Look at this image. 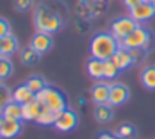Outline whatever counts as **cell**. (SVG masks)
<instances>
[{
    "instance_id": "8fae6325",
    "label": "cell",
    "mask_w": 155,
    "mask_h": 139,
    "mask_svg": "<svg viewBox=\"0 0 155 139\" xmlns=\"http://www.w3.org/2000/svg\"><path fill=\"white\" fill-rule=\"evenodd\" d=\"M22 131V122L20 121H10V119H4L2 121V127H0V137L2 139H12L18 136Z\"/></svg>"
},
{
    "instance_id": "d6a6232c",
    "label": "cell",
    "mask_w": 155,
    "mask_h": 139,
    "mask_svg": "<svg viewBox=\"0 0 155 139\" xmlns=\"http://www.w3.org/2000/svg\"><path fill=\"white\" fill-rule=\"evenodd\" d=\"M152 7H153V10H155V0H153V2H152Z\"/></svg>"
},
{
    "instance_id": "9a60e30c",
    "label": "cell",
    "mask_w": 155,
    "mask_h": 139,
    "mask_svg": "<svg viewBox=\"0 0 155 139\" xmlns=\"http://www.w3.org/2000/svg\"><path fill=\"white\" fill-rule=\"evenodd\" d=\"M18 49V40L15 35L8 34L5 37H2V45H0V55H5V57H12V55L17 52Z\"/></svg>"
},
{
    "instance_id": "f1b7e54d",
    "label": "cell",
    "mask_w": 155,
    "mask_h": 139,
    "mask_svg": "<svg viewBox=\"0 0 155 139\" xmlns=\"http://www.w3.org/2000/svg\"><path fill=\"white\" fill-rule=\"evenodd\" d=\"M128 52H130V55L134 57V61H137V59H142L145 54V50L142 47H135V49H128Z\"/></svg>"
},
{
    "instance_id": "30bf717a",
    "label": "cell",
    "mask_w": 155,
    "mask_h": 139,
    "mask_svg": "<svg viewBox=\"0 0 155 139\" xmlns=\"http://www.w3.org/2000/svg\"><path fill=\"white\" fill-rule=\"evenodd\" d=\"M92 101L97 106H105L108 104V96H110V85L105 82H98L92 87Z\"/></svg>"
},
{
    "instance_id": "7402d4cb",
    "label": "cell",
    "mask_w": 155,
    "mask_h": 139,
    "mask_svg": "<svg viewBox=\"0 0 155 139\" xmlns=\"http://www.w3.org/2000/svg\"><path fill=\"white\" fill-rule=\"evenodd\" d=\"M12 71H14V65H12L10 57H5V55H0V81L10 77Z\"/></svg>"
},
{
    "instance_id": "277c9868",
    "label": "cell",
    "mask_w": 155,
    "mask_h": 139,
    "mask_svg": "<svg viewBox=\"0 0 155 139\" xmlns=\"http://www.w3.org/2000/svg\"><path fill=\"white\" fill-rule=\"evenodd\" d=\"M150 40H152V34L147 30L145 27H140L138 25L132 34H128L124 40L120 42L122 47L125 49H135V47H142L145 52L152 47L150 45Z\"/></svg>"
},
{
    "instance_id": "83f0119b",
    "label": "cell",
    "mask_w": 155,
    "mask_h": 139,
    "mask_svg": "<svg viewBox=\"0 0 155 139\" xmlns=\"http://www.w3.org/2000/svg\"><path fill=\"white\" fill-rule=\"evenodd\" d=\"M8 34H10V25H8V22L5 19L0 17V39L8 35Z\"/></svg>"
},
{
    "instance_id": "1f68e13d",
    "label": "cell",
    "mask_w": 155,
    "mask_h": 139,
    "mask_svg": "<svg viewBox=\"0 0 155 139\" xmlns=\"http://www.w3.org/2000/svg\"><path fill=\"white\" fill-rule=\"evenodd\" d=\"M2 121H4V117H2V114H0V127H2Z\"/></svg>"
},
{
    "instance_id": "836d02e7",
    "label": "cell",
    "mask_w": 155,
    "mask_h": 139,
    "mask_svg": "<svg viewBox=\"0 0 155 139\" xmlns=\"http://www.w3.org/2000/svg\"><path fill=\"white\" fill-rule=\"evenodd\" d=\"M117 139H128V137H120V136H118V137Z\"/></svg>"
},
{
    "instance_id": "ba28073f",
    "label": "cell",
    "mask_w": 155,
    "mask_h": 139,
    "mask_svg": "<svg viewBox=\"0 0 155 139\" xmlns=\"http://www.w3.org/2000/svg\"><path fill=\"white\" fill-rule=\"evenodd\" d=\"M52 44H54L52 34H45V32H37L30 40V47L34 49V50H37L40 55L50 50Z\"/></svg>"
},
{
    "instance_id": "e0dca14e",
    "label": "cell",
    "mask_w": 155,
    "mask_h": 139,
    "mask_svg": "<svg viewBox=\"0 0 155 139\" xmlns=\"http://www.w3.org/2000/svg\"><path fill=\"white\" fill-rule=\"evenodd\" d=\"M104 67H105V61L92 57L87 64V72H88L90 77H94L98 81V79H104Z\"/></svg>"
},
{
    "instance_id": "44dd1931",
    "label": "cell",
    "mask_w": 155,
    "mask_h": 139,
    "mask_svg": "<svg viewBox=\"0 0 155 139\" xmlns=\"http://www.w3.org/2000/svg\"><path fill=\"white\" fill-rule=\"evenodd\" d=\"M140 79H142V84H143L145 87L153 91L155 89V65L153 67H145L143 71H142Z\"/></svg>"
},
{
    "instance_id": "7a4b0ae2",
    "label": "cell",
    "mask_w": 155,
    "mask_h": 139,
    "mask_svg": "<svg viewBox=\"0 0 155 139\" xmlns=\"http://www.w3.org/2000/svg\"><path fill=\"white\" fill-rule=\"evenodd\" d=\"M120 42L114 37L112 34L102 32L97 34L90 42V54L94 59H100V61H108L112 59V55L118 50Z\"/></svg>"
},
{
    "instance_id": "52a82bcc",
    "label": "cell",
    "mask_w": 155,
    "mask_h": 139,
    "mask_svg": "<svg viewBox=\"0 0 155 139\" xmlns=\"http://www.w3.org/2000/svg\"><path fill=\"white\" fill-rule=\"evenodd\" d=\"M128 10H130V17L134 19L137 24L150 20V19L155 15V10H153V7H152V2H147V0L138 2L135 7L128 9Z\"/></svg>"
},
{
    "instance_id": "5b68a950",
    "label": "cell",
    "mask_w": 155,
    "mask_h": 139,
    "mask_svg": "<svg viewBox=\"0 0 155 139\" xmlns=\"http://www.w3.org/2000/svg\"><path fill=\"white\" fill-rule=\"evenodd\" d=\"M138 25H140V24H137L130 15H128V17H118V19H115V20L112 22L110 34L114 35L118 42H122L128 34H132Z\"/></svg>"
},
{
    "instance_id": "4dcf8cb0",
    "label": "cell",
    "mask_w": 155,
    "mask_h": 139,
    "mask_svg": "<svg viewBox=\"0 0 155 139\" xmlns=\"http://www.w3.org/2000/svg\"><path fill=\"white\" fill-rule=\"evenodd\" d=\"M98 139H117L114 134H108V132H104V134L98 136Z\"/></svg>"
},
{
    "instance_id": "d4e9b609",
    "label": "cell",
    "mask_w": 155,
    "mask_h": 139,
    "mask_svg": "<svg viewBox=\"0 0 155 139\" xmlns=\"http://www.w3.org/2000/svg\"><path fill=\"white\" fill-rule=\"evenodd\" d=\"M12 101V92L8 91L5 85L0 84V112L4 111V107L8 104V102Z\"/></svg>"
},
{
    "instance_id": "cb8c5ba5",
    "label": "cell",
    "mask_w": 155,
    "mask_h": 139,
    "mask_svg": "<svg viewBox=\"0 0 155 139\" xmlns=\"http://www.w3.org/2000/svg\"><path fill=\"white\" fill-rule=\"evenodd\" d=\"M118 67L114 64V62L108 59V61H105V67H104V77L105 79H115L118 75Z\"/></svg>"
},
{
    "instance_id": "f546056e",
    "label": "cell",
    "mask_w": 155,
    "mask_h": 139,
    "mask_svg": "<svg viewBox=\"0 0 155 139\" xmlns=\"http://www.w3.org/2000/svg\"><path fill=\"white\" fill-rule=\"evenodd\" d=\"M138 2H142V0H124V5L128 7V9H132V7H135Z\"/></svg>"
},
{
    "instance_id": "d6986e66",
    "label": "cell",
    "mask_w": 155,
    "mask_h": 139,
    "mask_svg": "<svg viewBox=\"0 0 155 139\" xmlns=\"http://www.w3.org/2000/svg\"><path fill=\"white\" fill-rule=\"evenodd\" d=\"M25 85H27V87L30 89V91L34 92L35 96H37L38 92H42L45 87H47L45 81H44L42 77H38V75H30V77L27 79V82H25Z\"/></svg>"
},
{
    "instance_id": "ac0fdd59",
    "label": "cell",
    "mask_w": 155,
    "mask_h": 139,
    "mask_svg": "<svg viewBox=\"0 0 155 139\" xmlns=\"http://www.w3.org/2000/svg\"><path fill=\"white\" fill-rule=\"evenodd\" d=\"M57 114L58 112H55V111H52V109L42 106V111H40V114H38V117H37L35 122L40 124V126H54L55 121H57Z\"/></svg>"
},
{
    "instance_id": "7c38bea8",
    "label": "cell",
    "mask_w": 155,
    "mask_h": 139,
    "mask_svg": "<svg viewBox=\"0 0 155 139\" xmlns=\"http://www.w3.org/2000/svg\"><path fill=\"white\" fill-rule=\"evenodd\" d=\"M110 61L118 67V71H124V69H128V67L132 65V62H134V57L130 55L128 49H125V47H122V45H120V47H118V50L115 52L114 55H112Z\"/></svg>"
},
{
    "instance_id": "9c48e42d",
    "label": "cell",
    "mask_w": 155,
    "mask_h": 139,
    "mask_svg": "<svg viewBox=\"0 0 155 139\" xmlns=\"http://www.w3.org/2000/svg\"><path fill=\"white\" fill-rule=\"evenodd\" d=\"M130 91L124 84H114L110 85V96H108V106H120L127 102Z\"/></svg>"
},
{
    "instance_id": "4316f807",
    "label": "cell",
    "mask_w": 155,
    "mask_h": 139,
    "mask_svg": "<svg viewBox=\"0 0 155 139\" xmlns=\"http://www.w3.org/2000/svg\"><path fill=\"white\" fill-rule=\"evenodd\" d=\"M132 134H134V127H132V126L124 124V126L118 127V136H120V137H130Z\"/></svg>"
},
{
    "instance_id": "2e32d148",
    "label": "cell",
    "mask_w": 155,
    "mask_h": 139,
    "mask_svg": "<svg viewBox=\"0 0 155 139\" xmlns=\"http://www.w3.org/2000/svg\"><path fill=\"white\" fill-rule=\"evenodd\" d=\"M42 111V104L34 99V101L27 102V104L22 106V112H24V121H37L38 114Z\"/></svg>"
},
{
    "instance_id": "4fadbf2b",
    "label": "cell",
    "mask_w": 155,
    "mask_h": 139,
    "mask_svg": "<svg viewBox=\"0 0 155 139\" xmlns=\"http://www.w3.org/2000/svg\"><path fill=\"white\" fill-rule=\"evenodd\" d=\"M34 99H35V94L25 84L17 85V87L12 91V101L18 102V104H22V106L27 104V102H30V101H34Z\"/></svg>"
},
{
    "instance_id": "5bb4252c",
    "label": "cell",
    "mask_w": 155,
    "mask_h": 139,
    "mask_svg": "<svg viewBox=\"0 0 155 139\" xmlns=\"http://www.w3.org/2000/svg\"><path fill=\"white\" fill-rule=\"evenodd\" d=\"M4 119H10V121H24V112H22V104L15 101H10L4 107V111L0 112Z\"/></svg>"
},
{
    "instance_id": "d590c367",
    "label": "cell",
    "mask_w": 155,
    "mask_h": 139,
    "mask_svg": "<svg viewBox=\"0 0 155 139\" xmlns=\"http://www.w3.org/2000/svg\"><path fill=\"white\" fill-rule=\"evenodd\" d=\"M147 2H153V0H147Z\"/></svg>"
},
{
    "instance_id": "8992f818",
    "label": "cell",
    "mask_w": 155,
    "mask_h": 139,
    "mask_svg": "<svg viewBox=\"0 0 155 139\" xmlns=\"http://www.w3.org/2000/svg\"><path fill=\"white\" fill-rule=\"evenodd\" d=\"M77 124H78L77 114L74 111H70V109H65V111L57 114V121H55L54 127L60 132H68V131L77 127Z\"/></svg>"
},
{
    "instance_id": "3957f363",
    "label": "cell",
    "mask_w": 155,
    "mask_h": 139,
    "mask_svg": "<svg viewBox=\"0 0 155 139\" xmlns=\"http://www.w3.org/2000/svg\"><path fill=\"white\" fill-rule=\"evenodd\" d=\"M35 99H37L42 106H45V107L52 109V111H55V112H62V111L67 109V99H65V96L62 94L58 89L52 87V85H47L42 92H38V94L35 96Z\"/></svg>"
},
{
    "instance_id": "6da1fadb",
    "label": "cell",
    "mask_w": 155,
    "mask_h": 139,
    "mask_svg": "<svg viewBox=\"0 0 155 139\" xmlns=\"http://www.w3.org/2000/svg\"><path fill=\"white\" fill-rule=\"evenodd\" d=\"M67 9L58 0H45L34 12V24L38 32L45 34H55L62 29L65 22Z\"/></svg>"
},
{
    "instance_id": "ffe728a7",
    "label": "cell",
    "mask_w": 155,
    "mask_h": 139,
    "mask_svg": "<svg viewBox=\"0 0 155 139\" xmlns=\"http://www.w3.org/2000/svg\"><path fill=\"white\" fill-rule=\"evenodd\" d=\"M38 59H40V54H38L37 50H34V49L28 45L27 49H24V50L20 52V61L24 62L25 65H32V64H37Z\"/></svg>"
},
{
    "instance_id": "e575fe53",
    "label": "cell",
    "mask_w": 155,
    "mask_h": 139,
    "mask_svg": "<svg viewBox=\"0 0 155 139\" xmlns=\"http://www.w3.org/2000/svg\"><path fill=\"white\" fill-rule=\"evenodd\" d=\"M0 45H2V39H0Z\"/></svg>"
},
{
    "instance_id": "484cf974",
    "label": "cell",
    "mask_w": 155,
    "mask_h": 139,
    "mask_svg": "<svg viewBox=\"0 0 155 139\" xmlns=\"http://www.w3.org/2000/svg\"><path fill=\"white\" fill-rule=\"evenodd\" d=\"M32 4H34V0H14L15 9H17V10H20V12L28 10V9L32 7Z\"/></svg>"
},
{
    "instance_id": "603a6c76",
    "label": "cell",
    "mask_w": 155,
    "mask_h": 139,
    "mask_svg": "<svg viewBox=\"0 0 155 139\" xmlns=\"http://www.w3.org/2000/svg\"><path fill=\"white\" fill-rule=\"evenodd\" d=\"M110 117H112V109L108 104L98 106V107L95 109V119H97L98 122H107Z\"/></svg>"
}]
</instances>
